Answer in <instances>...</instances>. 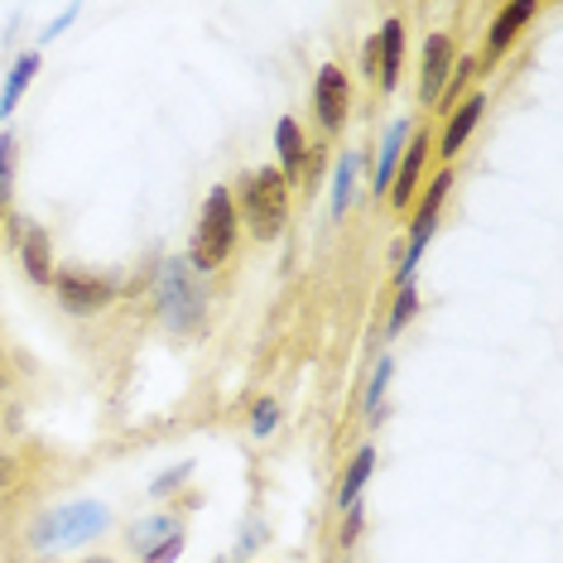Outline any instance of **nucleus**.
I'll return each instance as SVG.
<instances>
[{"mask_svg":"<svg viewBox=\"0 0 563 563\" xmlns=\"http://www.w3.org/2000/svg\"><path fill=\"white\" fill-rule=\"evenodd\" d=\"M482 111H486L482 92H467L463 101H457V107L443 117V131H439V140H433V155H439L443 164H453L457 155H463V145L472 140V131L482 125Z\"/></svg>","mask_w":563,"mask_h":563,"instance_id":"obj_11","label":"nucleus"},{"mask_svg":"<svg viewBox=\"0 0 563 563\" xmlns=\"http://www.w3.org/2000/svg\"><path fill=\"white\" fill-rule=\"evenodd\" d=\"M376 58H380L376 87L380 92H395V87H400V73H405V15H390L376 30Z\"/></svg>","mask_w":563,"mask_h":563,"instance_id":"obj_13","label":"nucleus"},{"mask_svg":"<svg viewBox=\"0 0 563 563\" xmlns=\"http://www.w3.org/2000/svg\"><path fill=\"white\" fill-rule=\"evenodd\" d=\"M188 477H194V463H178V467L164 472V477H155V486H150V496H155V501H169V492H178V486H188Z\"/></svg>","mask_w":563,"mask_h":563,"instance_id":"obj_23","label":"nucleus"},{"mask_svg":"<svg viewBox=\"0 0 563 563\" xmlns=\"http://www.w3.org/2000/svg\"><path fill=\"white\" fill-rule=\"evenodd\" d=\"M279 419H285V409H279L275 395H261V400H251L246 409V429H251V439H275V429H279Z\"/></svg>","mask_w":563,"mask_h":563,"instance_id":"obj_18","label":"nucleus"},{"mask_svg":"<svg viewBox=\"0 0 563 563\" xmlns=\"http://www.w3.org/2000/svg\"><path fill=\"white\" fill-rule=\"evenodd\" d=\"M0 217H10V188L0 184Z\"/></svg>","mask_w":563,"mask_h":563,"instance_id":"obj_32","label":"nucleus"},{"mask_svg":"<svg viewBox=\"0 0 563 563\" xmlns=\"http://www.w3.org/2000/svg\"><path fill=\"white\" fill-rule=\"evenodd\" d=\"M178 530H188V520H184V510H150V516H140L125 525V534H121V549L117 554H131V559H145L150 549H159L169 534Z\"/></svg>","mask_w":563,"mask_h":563,"instance_id":"obj_10","label":"nucleus"},{"mask_svg":"<svg viewBox=\"0 0 563 563\" xmlns=\"http://www.w3.org/2000/svg\"><path fill=\"white\" fill-rule=\"evenodd\" d=\"M236 246H241V217L232 202V184H217L198 208V227H194L184 261L194 275H217L222 265H232Z\"/></svg>","mask_w":563,"mask_h":563,"instance_id":"obj_3","label":"nucleus"},{"mask_svg":"<svg viewBox=\"0 0 563 563\" xmlns=\"http://www.w3.org/2000/svg\"><path fill=\"white\" fill-rule=\"evenodd\" d=\"M352 194H356V155L347 150V155L338 159V178H332V217H347V208H352Z\"/></svg>","mask_w":563,"mask_h":563,"instance_id":"obj_19","label":"nucleus"},{"mask_svg":"<svg viewBox=\"0 0 563 563\" xmlns=\"http://www.w3.org/2000/svg\"><path fill=\"white\" fill-rule=\"evenodd\" d=\"M289 194L294 188L285 184V174L275 164H261V169H246L232 184V202L241 217V232H246L255 246H271V241L285 236L289 227Z\"/></svg>","mask_w":563,"mask_h":563,"instance_id":"obj_1","label":"nucleus"},{"mask_svg":"<svg viewBox=\"0 0 563 563\" xmlns=\"http://www.w3.org/2000/svg\"><path fill=\"white\" fill-rule=\"evenodd\" d=\"M409 131L415 125L409 121H395L390 125V135H386V145H380V159L371 155V194H390V178H395V169H400V155H405V145H409Z\"/></svg>","mask_w":563,"mask_h":563,"instance_id":"obj_16","label":"nucleus"},{"mask_svg":"<svg viewBox=\"0 0 563 563\" xmlns=\"http://www.w3.org/2000/svg\"><path fill=\"white\" fill-rule=\"evenodd\" d=\"M15 159H20L15 131H0V184H5V188H15Z\"/></svg>","mask_w":563,"mask_h":563,"instance_id":"obj_24","label":"nucleus"},{"mask_svg":"<svg viewBox=\"0 0 563 563\" xmlns=\"http://www.w3.org/2000/svg\"><path fill=\"white\" fill-rule=\"evenodd\" d=\"M457 34L453 30H429V40H424V54H419V101L424 107H433L439 101V92L448 87V78H453V68H457Z\"/></svg>","mask_w":563,"mask_h":563,"instance_id":"obj_8","label":"nucleus"},{"mask_svg":"<svg viewBox=\"0 0 563 563\" xmlns=\"http://www.w3.org/2000/svg\"><path fill=\"white\" fill-rule=\"evenodd\" d=\"M0 222H5V217H0Z\"/></svg>","mask_w":563,"mask_h":563,"instance_id":"obj_34","label":"nucleus"},{"mask_svg":"<svg viewBox=\"0 0 563 563\" xmlns=\"http://www.w3.org/2000/svg\"><path fill=\"white\" fill-rule=\"evenodd\" d=\"M34 73H40V54H20L5 78V92H0V117H15V107H20V97L30 92Z\"/></svg>","mask_w":563,"mask_h":563,"instance_id":"obj_17","label":"nucleus"},{"mask_svg":"<svg viewBox=\"0 0 563 563\" xmlns=\"http://www.w3.org/2000/svg\"><path fill=\"white\" fill-rule=\"evenodd\" d=\"M0 563H15V549H10V534L0 530Z\"/></svg>","mask_w":563,"mask_h":563,"instance_id":"obj_31","label":"nucleus"},{"mask_svg":"<svg viewBox=\"0 0 563 563\" xmlns=\"http://www.w3.org/2000/svg\"><path fill=\"white\" fill-rule=\"evenodd\" d=\"M54 299L68 318H97L117 303V285L107 275H92V271H78V265H58L54 271Z\"/></svg>","mask_w":563,"mask_h":563,"instance_id":"obj_5","label":"nucleus"},{"mask_svg":"<svg viewBox=\"0 0 563 563\" xmlns=\"http://www.w3.org/2000/svg\"><path fill=\"white\" fill-rule=\"evenodd\" d=\"M78 563H125V554H117V549H92V554H82Z\"/></svg>","mask_w":563,"mask_h":563,"instance_id":"obj_30","label":"nucleus"},{"mask_svg":"<svg viewBox=\"0 0 563 563\" xmlns=\"http://www.w3.org/2000/svg\"><path fill=\"white\" fill-rule=\"evenodd\" d=\"M415 313H419V289H415V285L395 289V309H390V318H386V338H400Z\"/></svg>","mask_w":563,"mask_h":563,"instance_id":"obj_20","label":"nucleus"},{"mask_svg":"<svg viewBox=\"0 0 563 563\" xmlns=\"http://www.w3.org/2000/svg\"><path fill=\"white\" fill-rule=\"evenodd\" d=\"M188 549V530H178V534H169V540H164L159 549H150L145 559H135V563H174L178 554H184Z\"/></svg>","mask_w":563,"mask_h":563,"instance_id":"obj_27","label":"nucleus"},{"mask_svg":"<svg viewBox=\"0 0 563 563\" xmlns=\"http://www.w3.org/2000/svg\"><path fill=\"white\" fill-rule=\"evenodd\" d=\"M251 563H265V559H251Z\"/></svg>","mask_w":563,"mask_h":563,"instance_id":"obj_33","label":"nucleus"},{"mask_svg":"<svg viewBox=\"0 0 563 563\" xmlns=\"http://www.w3.org/2000/svg\"><path fill=\"white\" fill-rule=\"evenodd\" d=\"M159 313L169 323V332H184V338L202 328V285L188 271L184 255H169L159 265Z\"/></svg>","mask_w":563,"mask_h":563,"instance_id":"obj_4","label":"nucleus"},{"mask_svg":"<svg viewBox=\"0 0 563 563\" xmlns=\"http://www.w3.org/2000/svg\"><path fill=\"white\" fill-rule=\"evenodd\" d=\"M362 73H366V82L376 87V73H380V58H376V34L362 44Z\"/></svg>","mask_w":563,"mask_h":563,"instance_id":"obj_28","label":"nucleus"},{"mask_svg":"<svg viewBox=\"0 0 563 563\" xmlns=\"http://www.w3.org/2000/svg\"><path fill=\"white\" fill-rule=\"evenodd\" d=\"M323 164H328V145L318 140V145H309V159H303V174H299V188H303V194H313V184L323 178Z\"/></svg>","mask_w":563,"mask_h":563,"instance_id":"obj_26","label":"nucleus"},{"mask_svg":"<svg viewBox=\"0 0 563 563\" xmlns=\"http://www.w3.org/2000/svg\"><path fill=\"white\" fill-rule=\"evenodd\" d=\"M390 356H380L376 362V376H371V386H366V415H371V424H380V415H386V409H380V395H386V380H390Z\"/></svg>","mask_w":563,"mask_h":563,"instance_id":"obj_22","label":"nucleus"},{"mask_svg":"<svg viewBox=\"0 0 563 563\" xmlns=\"http://www.w3.org/2000/svg\"><path fill=\"white\" fill-rule=\"evenodd\" d=\"M433 155V135L429 131H415V140L405 145V155H400V169H395L390 178V208L395 212H409L415 208V194L424 188V164Z\"/></svg>","mask_w":563,"mask_h":563,"instance_id":"obj_9","label":"nucleus"},{"mask_svg":"<svg viewBox=\"0 0 563 563\" xmlns=\"http://www.w3.org/2000/svg\"><path fill=\"white\" fill-rule=\"evenodd\" d=\"M540 10H544L540 0H510V5H501V10H496V15H492V24H486L482 54L472 58V63H477V78H482V73H492L496 63H501V58L510 54V44H516L520 34L530 30V24H534V15H540Z\"/></svg>","mask_w":563,"mask_h":563,"instance_id":"obj_6","label":"nucleus"},{"mask_svg":"<svg viewBox=\"0 0 563 563\" xmlns=\"http://www.w3.org/2000/svg\"><path fill=\"white\" fill-rule=\"evenodd\" d=\"M371 472H376V448L362 443V448H356V453L347 457V467H342V477H338V496H332V506H338V510L362 506V492H366Z\"/></svg>","mask_w":563,"mask_h":563,"instance_id":"obj_15","label":"nucleus"},{"mask_svg":"<svg viewBox=\"0 0 563 563\" xmlns=\"http://www.w3.org/2000/svg\"><path fill=\"white\" fill-rule=\"evenodd\" d=\"M275 155H279L275 169L285 174V184H289V188H299L303 159H309V135H303L299 117H279V125H275Z\"/></svg>","mask_w":563,"mask_h":563,"instance_id":"obj_14","label":"nucleus"},{"mask_svg":"<svg viewBox=\"0 0 563 563\" xmlns=\"http://www.w3.org/2000/svg\"><path fill=\"white\" fill-rule=\"evenodd\" d=\"M15 241H20V271H24V279H30V285H40V289H48V285H54V271H58L48 232L40 222H20Z\"/></svg>","mask_w":563,"mask_h":563,"instance_id":"obj_12","label":"nucleus"},{"mask_svg":"<svg viewBox=\"0 0 563 563\" xmlns=\"http://www.w3.org/2000/svg\"><path fill=\"white\" fill-rule=\"evenodd\" d=\"M111 506L107 501H92V496H82V501H63L54 510H44V516L30 520V530H24V549L30 554H58V549H82L101 540V534L111 530Z\"/></svg>","mask_w":563,"mask_h":563,"instance_id":"obj_2","label":"nucleus"},{"mask_svg":"<svg viewBox=\"0 0 563 563\" xmlns=\"http://www.w3.org/2000/svg\"><path fill=\"white\" fill-rule=\"evenodd\" d=\"M24 482V457L15 448H0V492H15Z\"/></svg>","mask_w":563,"mask_h":563,"instance_id":"obj_25","label":"nucleus"},{"mask_svg":"<svg viewBox=\"0 0 563 563\" xmlns=\"http://www.w3.org/2000/svg\"><path fill=\"white\" fill-rule=\"evenodd\" d=\"M362 530H366V510L362 506L342 510V520H338V554H352V549L362 544Z\"/></svg>","mask_w":563,"mask_h":563,"instance_id":"obj_21","label":"nucleus"},{"mask_svg":"<svg viewBox=\"0 0 563 563\" xmlns=\"http://www.w3.org/2000/svg\"><path fill=\"white\" fill-rule=\"evenodd\" d=\"M352 117V73L342 68V63H323V68L313 73V121L318 131L328 140L347 125Z\"/></svg>","mask_w":563,"mask_h":563,"instance_id":"obj_7","label":"nucleus"},{"mask_svg":"<svg viewBox=\"0 0 563 563\" xmlns=\"http://www.w3.org/2000/svg\"><path fill=\"white\" fill-rule=\"evenodd\" d=\"M15 390V362H10V352L0 347V395Z\"/></svg>","mask_w":563,"mask_h":563,"instance_id":"obj_29","label":"nucleus"}]
</instances>
